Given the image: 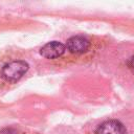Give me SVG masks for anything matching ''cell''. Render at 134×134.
Returning a JSON list of instances; mask_svg holds the SVG:
<instances>
[{
    "label": "cell",
    "instance_id": "cell-1",
    "mask_svg": "<svg viewBox=\"0 0 134 134\" xmlns=\"http://www.w3.org/2000/svg\"><path fill=\"white\" fill-rule=\"evenodd\" d=\"M28 70V64L24 61H13L2 68V77L7 82H17Z\"/></svg>",
    "mask_w": 134,
    "mask_h": 134
},
{
    "label": "cell",
    "instance_id": "cell-2",
    "mask_svg": "<svg viewBox=\"0 0 134 134\" xmlns=\"http://www.w3.org/2000/svg\"><path fill=\"white\" fill-rule=\"evenodd\" d=\"M89 46H90V43H89L88 39H86L83 36H73L70 39H68L67 43H66L67 50L74 54H80V53L86 52L88 50Z\"/></svg>",
    "mask_w": 134,
    "mask_h": 134
},
{
    "label": "cell",
    "instance_id": "cell-3",
    "mask_svg": "<svg viewBox=\"0 0 134 134\" xmlns=\"http://www.w3.org/2000/svg\"><path fill=\"white\" fill-rule=\"evenodd\" d=\"M95 134H127L125 126L118 120H107L98 126Z\"/></svg>",
    "mask_w": 134,
    "mask_h": 134
},
{
    "label": "cell",
    "instance_id": "cell-4",
    "mask_svg": "<svg viewBox=\"0 0 134 134\" xmlns=\"http://www.w3.org/2000/svg\"><path fill=\"white\" fill-rule=\"evenodd\" d=\"M64 52H65V46L58 41H51L45 44L40 50V53L46 59H57L61 57Z\"/></svg>",
    "mask_w": 134,
    "mask_h": 134
}]
</instances>
